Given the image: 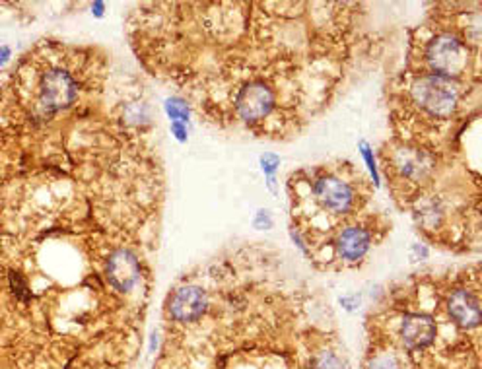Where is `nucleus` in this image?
Masks as SVG:
<instances>
[{"instance_id": "nucleus-1", "label": "nucleus", "mask_w": 482, "mask_h": 369, "mask_svg": "<svg viewBox=\"0 0 482 369\" xmlns=\"http://www.w3.org/2000/svg\"><path fill=\"white\" fill-rule=\"evenodd\" d=\"M414 99L422 105L424 109L436 115V117H447L451 115L457 105V89L444 76H426L418 82L414 89Z\"/></svg>"}, {"instance_id": "nucleus-2", "label": "nucleus", "mask_w": 482, "mask_h": 369, "mask_svg": "<svg viewBox=\"0 0 482 369\" xmlns=\"http://www.w3.org/2000/svg\"><path fill=\"white\" fill-rule=\"evenodd\" d=\"M78 97V86L70 74L60 68L43 74L39 82V107L45 113H53L74 104Z\"/></svg>"}, {"instance_id": "nucleus-3", "label": "nucleus", "mask_w": 482, "mask_h": 369, "mask_svg": "<svg viewBox=\"0 0 482 369\" xmlns=\"http://www.w3.org/2000/svg\"><path fill=\"white\" fill-rule=\"evenodd\" d=\"M428 60L436 76H455L467 67V51L453 37L441 35L428 47Z\"/></svg>"}, {"instance_id": "nucleus-4", "label": "nucleus", "mask_w": 482, "mask_h": 369, "mask_svg": "<svg viewBox=\"0 0 482 369\" xmlns=\"http://www.w3.org/2000/svg\"><path fill=\"white\" fill-rule=\"evenodd\" d=\"M274 105L272 92L264 84H249L240 89L235 97V107L245 121H257L267 117Z\"/></svg>"}, {"instance_id": "nucleus-5", "label": "nucleus", "mask_w": 482, "mask_h": 369, "mask_svg": "<svg viewBox=\"0 0 482 369\" xmlns=\"http://www.w3.org/2000/svg\"><path fill=\"white\" fill-rule=\"evenodd\" d=\"M206 309V295L205 292L197 286H185L177 290L176 294L169 299V313L176 321L189 323L197 321Z\"/></svg>"}, {"instance_id": "nucleus-6", "label": "nucleus", "mask_w": 482, "mask_h": 369, "mask_svg": "<svg viewBox=\"0 0 482 369\" xmlns=\"http://www.w3.org/2000/svg\"><path fill=\"white\" fill-rule=\"evenodd\" d=\"M107 278L119 292H129L140 278L139 258L127 249L115 251L107 263Z\"/></svg>"}, {"instance_id": "nucleus-7", "label": "nucleus", "mask_w": 482, "mask_h": 369, "mask_svg": "<svg viewBox=\"0 0 482 369\" xmlns=\"http://www.w3.org/2000/svg\"><path fill=\"white\" fill-rule=\"evenodd\" d=\"M315 197L331 212H348L354 202V192L336 177H321L315 183Z\"/></svg>"}, {"instance_id": "nucleus-8", "label": "nucleus", "mask_w": 482, "mask_h": 369, "mask_svg": "<svg viewBox=\"0 0 482 369\" xmlns=\"http://www.w3.org/2000/svg\"><path fill=\"white\" fill-rule=\"evenodd\" d=\"M402 340L410 348H424L436 336V325L426 315H409L402 321Z\"/></svg>"}, {"instance_id": "nucleus-9", "label": "nucleus", "mask_w": 482, "mask_h": 369, "mask_svg": "<svg viewBox=\"0 0 482 369\" xmlns=\"http://www.w3.org/2000/svg\"><path fill=\"white\" fill-rule=\"evenodd\" d=\"M449 313L461 326H476L481 321L478 299L467 290H459L449 297Z\"/></svg>"}, {"instance_id": "nucleus-10", "label": "nucleus", "mask_w": 482, "mask_h": 369, "mask_svg": "<svg viewBox=\"0 0 482 369\" xmlns=\"http://www.w3.org/2000/svg\"><path fill=\"white\" fill-rule=\"evenodd\" d=\"M370 247V236L362 228H348L336 239V251L346 260H358Z\"/></svg>"}, {"instance_id": "nucleus-11", "label": "nucleus", "mask_w": 482, "mask_h": 369, "mask_svg": "<svg viewBox=\"0 0 482 369\" xmlns=\"http://www.w3.org/2000/svg\"><path fill=\"white\" fill-rule=\"evenodd\" d=\"M397 165L409 177H420L432 167L428 155L422 152H412V150H401L397 155Z\"/></svg>"}, {"instance_id": "nucleus-12", "label": "nucleus", "mask_w": 482, "mask_h": 369, "mask_svg": "<svg viewBox=\"0 0 482 369\" xmlns=\"http://www.w3.org/2000/svg\"><path fill=\"white\" fill-rule=\"evenodd\" d=\"M166 111H168L169 119H173V123H185L189 119V107H187L185 101L177 99V97L166 101Z\"/></svg>"}, {"instance_id": "nucleus-13", "label": "nucleus", "mask_w": 482, "mask_h": 369, "mask_svg": "<svg viewBox=\"0 0 482 369\" xmlns=\"http://www.w3.org/2000/svg\"><path fill=\"white\" fill-rule=\"evenodd\" d=\"M311 369H344V365L333 352H323L321 356L315 358Z\"/></svg>"}, {"instance_id": "nucleus-14", "label": "nucleus", "mask_w": 482, "mask_h": 369, "mask_svg": "<svg viewBox=\"0 0 482 369\" xmlns=\"http://www.w3.org/2000/svg\"><path fill=\"white\" fill-rule=\"evenodd\" d=\"M372 369H399V368H397V363H395L391 358H377V360L372 363Z\"/></svg>"}, {"instance_id": "nucleus-15", "label": "nucleus", "mask_w": 482, "mask_h": 369, "mask_svg": "<svg viewBox=\"0 0 482 369\" xmlns=\"http://www.w3.org/2000/svg\"><path fill=\"white\" fill-rule=\"evenodd\" d=\"M278 165V158L277 155H264L263 158V170L267 173H272V171L277 170Z\"/></svg>"}, {"instance_id": "nucleus-16", "label": "nucleus", "mask_w": 482, "mask_h": 369, "mask_svg": "<svg viewBox=\"0 0 482 369\" xmlns=\"http://www.w3.org/2000/svg\"><path fill=\"white\" fill-rule=\"evenodd\" d=\"M171 131H173V134L177 136V141L181 142L187 141V128H185L183 123H171Z\"/></svg>"}, {"instance_id": "nucleus-17", "label": "nucleus", "mask_w": 482, "mask_h": 369, "mask_svg": "<svg viewBox=\"0 0 482 369\" xmlns=\"http://www.w3.org/2000/svg\"><path fill=\"white\" fill-rule=\"evenodd\" d=\"M10 47H8V45H4V47H0V67H2V65H4V62H6L8 59H10Z\"/></svg>"}, {"instance_id": "nucleus-18", "label": "nucleus", "mask_w": 482, "mask_h": 369, "mask_svg": "<svg viewBox=\"0 0 482 369\" xmlns=\"http://www.w3.org/2000/svg\"><path fill=\"white\" fill-rule=\"evenodd\" d=\"M362 148H364V155H365V160H368V163H370V170L373 171V177L377 179V173H375V165H373L372 154H370V150H368V146H365V144H362Z\"/></svg>"}, {"instance_id": "nucleus-19", "label": "nucleus", "mask_w": 482, "mask_h": 369, "mask_svg": "<svg viewBox=\"0 0 482 369\" xmlns=\"http://www.w3.org/2000/svg\"><path fill=\"white\" fill-rule=\"evenodd\" d=\"M103 6H105V4H103V2H95L94 4V12H95V16H102L103 14Z\"/></svg>"}]
</instances>
